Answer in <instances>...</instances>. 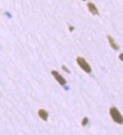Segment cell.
Segmentation results:
<instances>
[{"mask_svg":"<svg viewBox=\"0 0 123 135\" xmlns=\"http://www.w3.org/2000/svg\"><path fill=\"white\" fill-rule=\"evenodd\" d=\"M110 115L114 122L119 125L123 124V116L116 107H111L110 109Z\"/></svg>","mask_w":123,"mask_h":135,"instance_id":"cell-1","label":"cell"},{"mask_svg":"<svg viewBox=\"0 0 123 135\" xmlns=\"http://www.w3.org/2000/svg\"><path fill=\"white\" fill-rule=\"evenodd\" d=\"M76 60V63L79 66V67L82 70H84L86 73H90L92 72V67L89 65V63L85 60V58L81 57H78Z\"/></svg>","mask_w":123,"mask_h":135,"instance_id":"cell-2","label":"cell"},{"mask_svg":"<svg viewBox=\"0 0 123 135\" xmlns=\"http://www.w3.org/2000/svg\"><path fill=\"white\" fill-rule=\"evenodd\" d=\"M51 75L55 77V80L58 81L61 85L62 86H64L66 84V79L62 76L58 72V71H56V70H51Z\"/></svg>","mask_w":123,"mask_h":135,"instance_id":"cell-3","label":"cell"},{"mask_svg":"<svg viewBox=\"0 0 123 135\" xmlns=\"http://www.w3.org/2000/svg\"><path fill=\"white\" fill-rule=\"evenodd\" d=\"M87 8L89 9V11L93 15H97L99 14L97 8L96 7V5L94 3H92V2H89L87 4Z\"/></svg>","mask_w":123,"mask_h":135,"instance_id":"cell-4","label":"cell"},{"mask_svg":"<svg viewBox=\"0 0 123 135\" xmlns=\"http://www.w3.org/2000/svg\"><path fill=\"white\" fill-rule=\"evenodd\" d=\"M38 115L39 118H41L43 121L46 122L48 118V113L43 109H40L38 110Z\"/></svg>","mask_w":123,"mask_h":135,"instance_id":"cell-5","label":"cell"},{"mask_svg":"<svg viewBox=\"0 0 123 135\" xmlns=\"http://www.w3.org/2000/svg\"><path fill=\"white\" fill-rule=\"evenodd\" d=\"M107 39H108V42H109V43H110V46H111V48H113V49H114V50H118L119 49V45L115 42V41H114V39H113V38L112 37V36H107Z\"/></svg>","mask_w":123,"mask_h":135,"instance_id":"cell-6","label":"cell"},{"mask_svg":"<svg viewBox=\"0 0 123 135\" xmlns=\"http://www.w3.org/2000/svg\"><path fill=\"white\" fill-rule=\"evenodd\" d=\"M88 122H89V119H88L87 117H85V118H83V119H82L81 124H82V126H85V125L88 124Z\"/></svg>","mask_w":123,"mask_h":135,"instance_id":"cell-7","label":"cell"},{"mask_svg":"<svg viewBox=\"0 0 123 135\" xmlns=\"http://www.w3.org/2000/svg\"><path fill=\"white\" fill-rule=\"evenodd\" d=\"M62 70H64L65 72H66L67 73H70V72H69V70L66 66H62Z\"/></svg>","mask_w":123,"mask_h":135,"instance_id":"cell-8","label":"cell"},{"mask_svg":"<svg viewBox=\"0 0 123 135\" xmlns=\"http://www.w3.org/2000/svg\"><path fill=\"white\" fill-rule=\"evenodd\" d=\"M119 59H120L122 61H123V53H121V54H119Z\"/></svg>","mask_w":123,"mask_h":135,"instance_id":"cell-9","label":"cell"},{"mask_svg":"<svg viewBox=\"0 0 123 135\" xmlns=\"http://www.w3.org/2000/svg\"><path fill=\"white\" fill-rule=\"evenodd\" d=\"M83 1H85V0H83Z\"/></svg>","mask_w":123,"mask_h":135,"instance_id":"cell-10","label":"cell"}]
</instances>
